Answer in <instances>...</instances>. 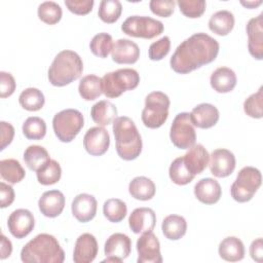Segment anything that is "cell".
<instances>
[{"instance_id": "ba28073f", "label": "cell", "mask_w": 263, "mask_h": 263, "mask_svg": "<svg viewBox=\"0 0 263 263\" xmlns=\"http://www.w3.org/2000/svg\"><path fill=\"white\" fill-rule=\"evenodd\" d=\"M83 124V115L76 109L62 110L52 118V128L54 135L63 143L72 142L80 133Z\"/></svg>"}, {"instance_id": "ac0fdd59", "label": "cell", "mask_w": 263, "mask_h": 263, "mask_svg": "<svg viewBox=\"0 0 263 263\" xmlns=\"http://www.w3.org/2000/svg\"><path fill=\"white\" fill-rule=\"evenodd\" d=\"M97 206L98 202L93 195L80 193L74 197L71 204V211L77 221L86 223L95 218Z\"/></svg>"}, {"instance_id": "8fae6325", "label": "cell", "mask_w": 263, "mask_h": 263, "mask_svg": "<svg viewBox=\"0 0 263 263\" xmlns=\"http://www.w3.org/2000/svg\"><path fill=\"white\" fill-rule=\"evenodd\" d=\"M132 251V240L123 233H113L110 235L104 246V253L106 259L103 262L120 263L126 259Z\"/></svg>"}, {"instance_id": "7bdbcfd3", "label": "cell", "mask_w": 263, "mask_h": 263, "mask_svg": "<svg viewBox=\"0 0 263 263\" xmlns=\"http://www.w3.org/2000/svg\"><path fill=\"white\" fill-rule=\"evenodd\" d=\"M180 11L187 17H200L205 11L206 3L204 0H179L177 2Z\"/></svg>"}, {"instance_id": "74e56055", "label": "cell", "mask_w": 263, "mask_h": 263, "mask_svg": "<svg viewBox=\"0 0 263 263\" xmlns=\"http://www.w3.org/2000/svg\"><path fill=\"white\" fill-rule=\"evenodd\" d=\"M168 176L173 183L183 186L189 184L195 176H193L185 166L183 156L176 158L170 165Z\"/></svg>"}, {"instance_id": "f546056e", "label": "cell", "mask_w": 263, "mask_h": 263, "mask_svg": "<svg viewBox=\"0 0 263 263\" xmlns=\"http://www.w3.org/2000/svg\"><path fill=\"white\" fill-rule=\"evenodd\" d=\"M161 230L167 239L178 240L185 235L187 230V222L182 216L168 215L162 221Z\"/></svg>"}, {"instance_id": "d6a6232c", "label": "cell", "mask_w": 263, "mask_h": 263, "mask_svg": "<svg viewBox=\"0 0 263 263\" xmlns=\"http://www.w3.org/2000/svg\"><path fill=\"white\" fill-rule=\"evenodd\" d=\"M0 175L8 183L16 184L25 178L26 172L18 160L8 158L0 161Z\"/></svg>"}, {"instance_id": "5b68a950", "label": "cell", "mask_w": 263, "mask_h": 263, "mask_svg": "<svg viewBox=\"0 0 263 263\" xmlns=\"http://www.w3.org/2000/svg\"><path fill=\"white\" fill-rule=\"evenodd\" d=\"M140 82L139 73L132 68L118 69L102 77L103 93L110 99L120 97L124 91L135 89Z\"/></svg>"}, {"instance_id": "7a4b0ae2", "label": "cell", "mask_w": 263, "mask_h": 263, "mask_svg": "<svg viewBox=\"0 0 263 263\" xmlns=\"http://www.w3.org/2000/svg\"><path fill=\"white\" fill-rule=\"evenodd\" d=\"M21 260L25 263H62L65 253L53 235L40 233L23 247Z\"/></svg>"}, {"instance_id": "cb8c5ba5", "label": "cell", "mask_w": 263, "mask_h": 263, "mask_svg": "<svg viewBox=\"0 0 263 263\" xmlns=\"http://www.w3.org/2000/svg\"><path fill=\"white\" fill-rule=\"evenodd\" d=\"M195 197L204 204H214L219 201L222 189L218 181L213 178H203L194 186Z\"/></svg>"}, {"instance_id": "681fc988", "label": "cell", "mask_w": 263, "mask_h": 263, "mask_svg": "<svg viewBox=\"0 0 263 263\" xmlns=\"http://www.w3.org/2000/svg\"><path fill=\"white\" fill-rule=\"evenodd\" d=\"M14 196L15 194H14L13 188L10 185L5 184L4 182H1L0 183V197H1L0 206L2 209L9 206L13 202Z\"/></svg>"}, {"instance_id": "ffe728a7", "label": "cell", "mask_w": 263, "mask_h": 263, "mask_svg": "<svg viewBox=\"0 0 263 263\" xmlns=\"http://www.w3.org/2000/svg\"><path fill=\"white\" fill-rule=\"evenodd\" d=\"M189 114L192 124L202 129L211 128L216 125L220 117L217 107L209 103H202L197 105L192 109Z\"/></svg>"}, {"instance_id": "277c9868", "label": "cell", "mask_w": 263, "mask_h": 263, "mask_svg": "<svg viewBox=\"0 0 263 263\" xmlns=\"http://www.w3.org/2000/svg\"><path fill=\"white\" fill-rule=\"evenodd\" d=\"M83 72V62L79 54L73 50L60 51L53 59L47 75L53 86H66L77 80Z\"/></svg>"}, {"instance_id": "e575fe53", "label": "cell", "mask_w": 263, "mask_h": 263, "mask_svg": "<svg viewBox=\"0 0 263 263\" xmlns=\"http://www.w3.org/2000/svg\"><path fill=\"white\" fill-rule=\"evenodd\" d=\"M103 214L112 223H118L127 214V206L124 201L118 198H109L104 202Z\"/></svg>"}, {"instance_id": "ee69618b", "label": "cell", "mask_w": 263, "mask_h": 263, "mask_svg": "<svg viewBox=\"0 0 263 263\" xmlns=\"http://www.w3.org/2000/svg\"><path fill=\"white\" fill-rule=\"evenodd\" d=\"M171 49V40L168 36H163L149 46L148 54L151 61H160L167 55Z\"/></svg>"}, {"instance_id": "3957f363", "label": "cell", "mask_w": 263, "mask_h": 263, "mask_svg": "<svg viewBox=\"0 0 263 263\" xmlns=\"http://www.w3.org/2000/svg\"><path fill=\"white\" fill-rule=\"evenodd\" d=\"M112 129L118 156L126 161L138 158L143 144L135 122L127 116H120L113 121Z\"/></svg>"}, {"instance_id": "816d5d0a", "label": "cell", "mask_w": 263, "mask_h": 263, "mask_svg": "<svg viewBox=\"0 0 263 263\" xmlns=\"http://www.w3.org/2000/svg\"><path fill=\"white\" fill-rule=\"evenodd\" d=\"M12 252V245L11 241L4 235L1 234V247H0V258L6 259L11 255Z\"/></svg>"}, {"instance_id": "6da1fadb", "label": "cell", "mask_w": 263, "mask_h": 263, "mask_svg": "<svg viewBox=\"0 0 263 263\" xmlns=\"http://www.w3.org/2000/svg\"><path fill=\"white\" fill-rule=\"evenodd\" d=\"M218 41L205 33H195L178 45L170 65L178 74H188L214 62L219 53Z\"/></svg>"}, {"instance_id": "9c48e42d", "label": "cell", "mask_w": 263, "mask_h": 263, "mask_svg": "<svg viewBox=\"0 0 263 263\" xmlns=\"http://www.w3.org/2000/svg\"><path fill=\"white\" fill-rule=\"evenodd\" d=\"M164 30L160 21L145 15L128 16L121 25V31L132 37L152 39L159 36Z\"/></svg>"}, {"instance_id": "f5cc1de1", "label": "cell", "mask_w": 263, "mask_h": 263, "mask_svg": "<svg viewBox=\"0 0 263 263\" xmlns=\"http://www.w3.org/2000/svg\"><path fill=\"white\" fill-rule=\"evenodd\" d=\"M240 4L243 5L247 8H255L259 5H261L262 1L261 0H259V1H247V2L246 1H240Z\"/></svg>"}, {"instance_id": "f6af8a7d", "label": "cell", "mask_w": 263, "mask_h": 263, "mask_svg": "<svg viewBox=\"0 0 263 263\" xmlns=\"http://www.w3.org/2000/svg\"><path fill=\"white\" fill-rule=\"evenodd\" d=\"M176 2L174 0H151L150 10L161 17H168L174 13Z\"/></svg>"}, {"instance_id": "484cf974", "label": "cell", "mask_w": 263, "mask_h": 263, "mask_svg": "<svg viewBox=\"0 0 263 263\" xmlns=\"http://www.w3.org/2000/svg\"><path fill=\"white\" fill-rule=\"evenodd\" d=\"M90 116L95 123L104 127L113 123L117 118V108L110 101L102 100L91 107Z\"/></svg>"}, {"instance_id": "f907efd6", "label": "cell", "mask_w": 263, "mask_h": 263, "mask_svg": "<svg viewBox=\"0 0 263 263\" xmlns=\"http://www.w3.org/2000/svg\"><path fill=\"white\" fill-rule=\"evenodd\" d=\"M250 255L251 258L258 263L263 261V239L261 237L252 241L250 246Z\"/></svg>"}, {"instance_id": "8d00e7d4", "label": "cell", "mask_w": 263, "mask_h": 263, "mask_svg": "<svg viewBox=\"0 0 263 263\" xmlns=\"http://www.w3.org/2000/svg\"><path fill=\"white\" fill-rule=\"evenodd\" d=\"M122 5L118 0H103L100 2L98 15L106 24H113L120 17Z\"/></svg>"}, {"instance_id": "8992f818", "label": "cell", "mask_w": 263, "mask_h": 263, "mask_svg": "<svg viewBox=\"0 0 263 263\" xmlns=\"http://www.w3.org/2000/svg\"><path fill=\"white\" fill-rule=\"evenodd\" d=\"M170 98L162 91H152L145 98V107L142 111V121L148 128L160 127L168 117Z\"/></svg>"}, {"instance_id": "4316f807", "label": "cell", "mask_w": 263, "mask_h": 263, "mask_svg": "<svg viewBox=\"0 0 263 263\" xmlns=\"http://www.w3.org/2000/svg\"><path fill=\"white\" fill-rule=\"evenodd\" d=\"M218 253L219 256L225 261H240L245 257V246L238 237L228 236L220 242Z\"/></svg>"}, {"instance_id": "f35d334b", "label": "cell", "mask_w": 263, "mask_h": 263, "mask_svg": "<svg viewBox=\"0 0 263 263\" xmlns=\"http://www.w3.org/2000/svg\"><path fill=\"white\" fill-rule=\"evenodd\" d=\"M22 129L28 140H41L46 135V123L38 116H31L25 120Z\"/></svg>"}, {"instance_id": "d4e9b609", "label": "cell", "mask_w": 263, "mask_h": 263, "mask_svg": "<svg viewBox=\"0 0 263 263\" xmlns=\"http://www.w3.org/2000/svg\"><path fill=\"white\" fill-rule=\"evenodd\" d=\"M236 74L228 67H220L216 69L210 77L212 88L219 93L232 91L236 85Z\"/></svg>"}, {"instance_id": "83f0119b", "label": "cell", "mask_w": 263, "mask_h": 263, "mask_svg": "<svg viewBox=\"0 0 263 263\" xmlns=\"http://www.w3.org/2000/svg\"><path fill=\"white\" fill-rule=\"evenodd\" d=\"M128 192L137 200H150L156 192L154 182L144 176L134 178L128 184Z\"/></svg>"}, {"instance_id": "ab89813d", "label": "cell", "mask_w": 263, "mask_h": 263, "mask_svg": "<svg viewBox=\"0 0 263 263\" xmlns=\"http://www.w3.org/2000/svg\"><path fill=\"white\" fill-rule=\"evenodd\" d=\"M89 48L96 57L101 59L107 58L113 48L112 36L105 32L95 35L89 43Z\"/></svg>"}, {"instance_id": "7c38bea8", "label": "cell", "mask_w": 263, "mask_h": 263, "mask_svg": "<svg viewBox=\"0 0 263 263\" xmlns=\"http://www.w3.org/2000/svg\"><path fill=\"white\" fill-rule=\"evenodd\" d=\"M138 263H161L160 243L157 236L152 231L142 233L137 240Z\"/></svg>"}, {"instance_id": "1f68e13d", "label": "cell", "mask_w": 263, "mask_h": 263, "mask_svg": "<svg viewBox=\"0 0 263 263\" xmlns=\"http://www.w3.org/2000/svg\"><path fill=\"white\" fill-rule=\"evenodd\" d=\"M78 91L80 97L85 101H93L98 99L103 93L102 78L93 74L82 77L78 85Z\"/></svg>"}, {"instance_id": "30bf717a", "label": "cell", "mask_w": 263, "mask_h": 263, "mask_svg": "<svg viewBox=\"0 0 263 263\" xmlns=\"http://www.w3.org/2000/svg\"><path fill=\"white\" fill-rule=\"evenodd\" d=\"M170 138L177 148L183 150L189 149L195 144L196 133L189 113L182 112L176 115L171 125Z\"/></svg>"}, {"instance_id": "c3c4849f", "label": "cell", "mask_w": 263, "mask_h": 263, "mask_svg": "<svg viewBox=\"0 0 263 263\" xmlns=\"http://www.w3.org/2000/svg\"><path fill=\"white\" fill-rule=\"evenodd\" d=\"M0 140H1V146L0 150H4L6 146H8L14 137V128L13 126L6 122V121H1L0 122Z\"/></svg>"}, {"instance_id": "60d3db41", "label": "cell", "mask_w": 263, "mask_h": 263, "mask_svg": "<svg viewBox=\"0 0 263 263\" xmlns=\"http://www.w3.org/2000/svg\"><path fill=\"white\" fill-rule=\"evenodd\" d=\"M37 13L39 20L43 23L47 25H55L61 21L63 11L57 2L45 1L38 6Z\"/></svg>"}, {"instance_id": "836d02e7", "label": "cell", "mask_w": 263, "mask_h": 263, "mask_svg": "<svg viewBox=\"0 0 263 263\" xmlns=\"http://www.w3.org/2000/svg\"><path fill=\"white\" fill-rule=\"evenodd\" d=\"M20 105L27 111H38L45 103L43 92L36 87H28L24 89L18 97Z\"/></svg>"}, {"instance_id": "d6986e66", "label": "cell", "mask_w": 263, "mask_h": 263, "mask_svg": "<svg viewBox=\"0 0 263 263\" xmlns=\"http://www.w3.org/2000/svg\"><path fill=\"white\" fill-rule=\"evenodd\" d=\"M155 224L156 215L150 208H137L128 217V226L136 234L152 231Z\"/></svg>"}, {"instance_id": "7402d4cb", "label": "cell", "mask_w": 263, "mask_h": 263, "mask_svg": "<svg viewBox=\"0 0 263 263\" xmlns=\"http://www.w3.org/2000/svg\"><path fill=\"white\" fill-rule=\"evenodd\" d=\"M111 57L117 64H135L140 58V48L129 39H118L113 44Z\"/></svg>"}, {"instance_id": "e0dca14e", "label": "cell", "mask_w": 263, "mask_h": 263, "mask_svg": "<svg viewBox=\"0 0 263 263\" xmlns=\"http://www.w3.org/2000/svg\"><path fill=\"white\" fill-rule=\"evenodd\" d=\"M99 247L96 237L90 233H82L76 239L73 261L75 263H90L98 255Z\"/></svg>"}, {"instance_id": "f1b7e54d", "label": "cell", "mask_w": 263, "mask_h": 263, "mask_svg": "<svg viewBox=\"0 0 263 263\" xmlns=\"http://www.w3.org/2000/svg\"><path fill=\"white\" fill-rule=\"evenodd\" d=\"M234 15L229 10H219L209 20V29L219 36L228 35L234 27Z\"/></svg>"}, {"instance_id": "d590c367", "label": "cell", "mask_w": 263, "mask_h": 263, "mask_svg": "<svg viewBox=\"0 0 263 263\" xmlns=\"http://www.w3.org/2000/svg\"><path fill=\"white\" fill-rule=\"evenodd\" d=\"M36 175L37 180L41 185H53L60 181L62 176V168L57 160L50 159L42 168L36 172Z\"/></svg>"}, {"instance_id": "5bb4252c", "label": "cell", "mask_w": 263, "mask_h": 263, "mask_svg": "<svg viewBox=\"0 0 263 263\" xmlns=\"http://www.w3.org/2000/svg\"><path fill=\"white\" fill-rule=\"evenodd\" d=\"M35 226L33 214L26 209H17L13 211L7 219V227L9 232L15 238L22 239L29 235Z\"/></svg>"}, {"instance_id": "7dc6e473", "label": "cell", "mask_w": 263, "mask_h": 263, "mask_svg": "<svg viewBox=\"0 0 263 263\" xmlns=\"http://www.w3.org/2000/svg\"><path fill=\"white\" fill-rule=\"evenodd\" d=\"M16 87L15 80L10 73L1 71L0 72V97L5 99L10 97Z\"/></svg>"}, {"instance_id": "44dd1931", "label": "cell", "mask_w": 263, "mask_h": 263, "mask_svg": "<svg viewBox=\"0 0 263 263\" xmlns=\"http://www.w3.org/2000/svg\"><path fill=\"white\" fill-rule=\"evenodd\" d=\"M65 196L60 190L45 191L38 200V206L41 214L47 218L60 216L65 208Z\"/></svg>"}, {"instance_id": "b9f144b4", "label": "cell", "mask_w": 263, "mask_h": 263, "mask_svg": "<svg viewBox=\"0 0 263 263\" xmlns=\"http://www.w3.org/2000/svg\"><path fill=\"white\" fill-rule=\"evenodd\" d=\"M245 113L256 119H260L263 116V87L261 86L257 92L251 95L243 102Z\"/></svg>"}, {"instance_id": "4dcf8cb0", "label": "cell", "mask_w": 263, "mask_h": 263, "mask_svg": "<svg viewBox=\"0 0 263 263\" xmlns=\"http://www.w3.org/2000/svg\"><path fill=\"white\" fill-rule=\"evenodd\" d=\"M49 160L50 156L47 150L39 145H31L24 152V161L31 171H39Z\"/></svg>"}, {"instance_id": "9a60e30c", "label": "cell", "mask_w": 263, "mask_h": 263, "mask_svg": "<svg viewBox=\"0 0 263 263\" xmlns=\"http://www.w3.org/2000/svg\"><path fill=\"white\" fill-rule=\"evenodd\" d=\"M110 145V136L103 126H95L87 129L83 137V147L92 156L105 154Z\"/></svg>"}, {"instance_id": "2e32d148", "label": "cell", "mask_w": 263, "mask_h": 263, "mask_svg": "<svg viewBox=\"0 0 263 263\" xmlns=\"http://www.w3.org/2000/svg\"><path fill=\"white\" fill-rule=\"evenodd\" d=\"M250 54L261 61L263 59V13L251 18L246 27Z\"/></svg>"}, {"instance_id": "603a6c76", "label": "cell", "mask_w": 263, "mask_h": 263, "mask_svg": "<svg viewBox=\"0 0 263 263\" xmlns=\"http://www.w3.org/2000/svg\"><path fill=\"white\" fill-rule=\"evenodd\" d=\"M186 168L193 175L201 174L209 165L210 154L201 144H194L183 156Z\"/></svg>"}, {"instance_id": "bcb514c9", "label": "cell", "mask_w": 263, "mask_h": 263, "mask_svg": "<svg viewBox=\"0 0 263 263\" xmlns=\"http://www.w3.org/2000/svg\"><path fill=\"white\" fill-rule=\"evenodd\" d=\"M93 0H66L65 5L74 14L84 15L89 13L93 7Z\"/></svg>"}, {"instance_id": "4fadbf2b", "label": "cell", "mask_w": 263, "mask_h": 263, "mask_svg": "<svg viewBox=\"0 0 263 263\" xmlns=\"http://www.w3.org/2000/svg\"><path fill=\"white\" fill-rule=\"evenodd\" d=\"M209 165L212 175L217 178H226L230 176L235 168V156L228 149H216L210 155Z\"/></svg>"}, {"instance_id": "52a82bcc", "label": "cell", "mask_w": 263, "mask_h": 263, "mask_svg": "<svg viewBox=\"0 0 263 263\" xmlns=\"http://www.w3.org/2000/svg\"><path fill=\"white\" fill-rule=\"evenodd\" d=\"M262 183V176L258 168L254 166L242 167L232 183L230 194L237 202L250 201L258 191Z\"/></svg>"}]
</instances>
